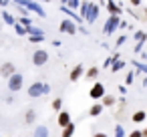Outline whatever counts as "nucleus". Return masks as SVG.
<instances>
[{
    "label": "nucleus",
    "mask_w": 147,
    "mask_h": 137,
    "mask_svg": "<svg viewBox=\"0 0 147 137\" xmlns=\"http://www.w3.org/2000/svg\"><path fill=\"white\" fill-rule=\"evenodd\" d=\"M141 133H143V137H147V129H143V131H141Z\"/></svg>",
    "instance_id": "obj_34"
},
{
    "label": "nucleus",
    "mask_w": 147,
    "mask_h": 137,
    "mask_svg": "<svg viewBox=\"0 0 147 137\" xmlns=\"http://www.w3.org/2000/svg\"><path fill=\"white\" fill-rule=\"evenodd\" d=\"M83 73H85V69H83V65H77L73 71H71V75H69V79L73 81V83H77L81 77H83Z\"/></svg>",
    "instance_id": "obj_10"
},
{
    "label": "nucleus",
    "mask_w": 147,
    "mask_h": 137,
    "mask_svg": "<svg viewBox=\"0 0 147 137\" xmlns=\"http://www.w3.org/2000/svg\"><path fill=\"white\" fill-rule=\"evenodd\" d=\"M97 16H99V6H97V4H93V2H89L87 14H85V20H87V22H95V20H97Z\"/></svg>",
    "instance_id": "obj_6"
},
{
    "label": "nucleus",
    "mask_w": 147,
    "mask_h": 137,
    "mask_svg": "<svg viewBox=\"0 0 147 137\" xmlns=\"http://www.w3.org/2000/svg\"><path fill=\"white\" fill-rule=\"evenodd\" d=\"M61 107H63V99L59 97V99L53 101V109H55V111H61Z\"/></svg>",
    "instance_id": "obj_22"
},
{
    "label": "nucleus",
    "mask_w": 147,
    "mask_h": 137,
    "mask_svg": "<svg viewBox=\"0 0 147 137\" xmlns=\"http://www.w3.org/2000/svg\"><path fill=\"white\" fill-rule=\"evenodd\" d=\"M47 61H49V53L45 49H36L34 55H32V65L34 67H42V65H47Z\"/></svg>",
    "instance_id": "obj_3"
},
{
    "label": "nucleus",
    "mask_w": 147,
    "mask_h": 137,
    "mask_svg": "<svg viewBox=\"0 0 147 137\" xmlns=\"http://www.w3.org/2000/svg\"><path fill=\"white\" fill-rule=\"evenodd\" d=\"M127 137H143V133H141L139 129H133V131H131V133H129Z\"/></svg>",
    "instance_id": "obj_27"
},
{
    "label": "nucleus",
    "mask_w": 147,
    "mask_h": 137,
    "mask_svg": "<svg viewBox=\"0 0 147 137\" xmlns=\"http://www.w3.org/2000/svg\"><path fill=\"white\" fill-rule=\"evenodd\" d=\"M93 137H109V135L103 133V131H97V133H93Z\"/></svg>",
    "instance_id": "obj_29"
},
{
    "label": "nucleus",
    "mask_w": 147,
    "mask_h": 137,
    "mask_svg": "<svg viewBox=\"0 0 147 137\" xmlns=\"http://www.w3.org/2000/svg\"><path fill=\"white\" fill-rule=\"evenodd\" d=\"M69 6H71V8H77V6H79V0H71Z\"/></svg>",
    "instance_id": "obj_30"
},
{
    "label": "nucleus",
    "mask_w": 147,
    "mask_h": 137,
    "mask_svg": "<svg viewBox=\"0 0 147 137\" xmlns=\"http://www.w3.org/2000/svg\"><path fill=\"white\" fill-rule=\"evenodd\" d=\"M87 8H89V2H83L81 4V16L85 18V14H87Z\"/></svg>",
    "instance_id": "obj_25"
},
{
    "label": "nucleus",
    "mask_w": 147,
    "mask_h": 137,
    "mask_svg": "<svg viewBox=\"0 0 147 137\" xmlns=\"http://www.w3.org/2000/svg\"><path fill=\"white\" fill-rule=\"evenodd\" d=\"M45 2H49V0H45Z\"/></svg>",
    "instance_id": "obj_36"
},
{
    "label": "nucleus",
    "mask_w": 147,
    "mask_h": 137,
    "mask_svg": "<svg viewBox=\"0 0 147 137\" xmlns=\"http://www.w3.org/2000/svg\"><path fill=\"white\" fill-rule=\"evenodd\" d=\"M131 119H133V123H143L147 119V111H135Z\"/></svg>",
    "instance_id": "obj_13"
},
{
    "label": "nucleus",
    "mask_w": 147,
    "mask_h": 137,
    "mask_svg": "<svg viewBox=\"0 0 147 137\" xmlns=\"http://www.w3.org/2000/svg\"><path fill=\"white\" fill-rule=\"evenodd\" d=\"M131 6H141V0H129Z\"/></svg>",
    "instance_id": "obj_31"
},
{
    "label": "nucleus",
    "mask_w": 147,
    "mask_h": 137,
    "mask_svg": "<svg viewBox=\"0 0 147 137\" xmlns=\"http://www.w3.org/2000/svg\"><path fill=\"white\" fill-rule=\"evenodd\" d=\"M42 38H45V34H40V36H30V40H32V43H40Z\"/></svg>",
    "instance_id": "obj_28"
},
{
    "label": "nucleus",
    "mask_w": 147,
    "mask_h": 137,
    "mask_svg": "<svg viewBox=\"0 0 147 137\" xmlns=\"http://www.w3.org/2000/svg\"><path fill=\"white\" fill-rule=\"evenodd\" d=\"M34 137H49V129H47L45 125L36 127V129H34Z\"/></svg>",
    "instance_id": "obj_16"
},
{
    "label": "nucleus",
    "mask_w": 147,
    "mask_h": 137,
    "mask_svg": "<svg viewBox=\"0 0 147 137\" xmlns=\"http://www.w3.org/2000/svg\"><path fill=\"white\" fill-rule=\"evenodd\" d=\"M121 24V20H119V16H115V14H111L109 16V20L105 22V26H103V32L105 34H113L115 30H117V26Z\"/></svg>",
    "instance_id": "obj_5"
},
{
    "label": "nucleus",
    "mask_w": 147,
    "mask_h": 137,
    "mask_svg": "<svg viewBox=\"0 0 147 137\" xmlns=\"http://www.w3.org/2000/svg\"><path fill=\"white\" fill-rule=\"evenodd\" d=\"M125 83H127V85H129V83H133V73H129V75H127V81H125Z\"/></svg>",
    "instance_id": "obj_32"
},
{
    "label": "nucleus",
    "mask_w": 147,
    "mask_h": 137,
    "mask_svg": "<svg viewBox=\"0 0 147 137\" xmlns=\"http://www.w3.org/2000/svg\"><path fill=\"white\" fill-rule=\"evenodd\" d=\"M123 67H125V63H123V61H119V59H117V61H115V63H113V67H111V71H113V73H117V71H121V69H123Z\"/></svg>",
    "instance_id": "obj_20"
},
{
    "label": "nucleus",
    "mask_w": 147,
    "mask_h": 137,
    "mask_svg": "<svg viewBox=\"0 0 147 137\" xmlns=\"http://www.w3.org/2000/svg\"><path fill=\"white\" fill-rule=\"evenodd\" d=\"M145 59H147V53H145Z\"/></svg>",
    "instance_id": "obj_35"
},
{
    "label": "nucleus",
    "mask_w": 147,
    "mask_h": 137,
    "mask_svg": "<svg viewBox=\"0 0 147 137\" xmlns=\"http://www.w3.org/2000/svg\"><path fill=\"white\" fill-rule=\"evenodd\" d=\"M59 28H61V32H67V34H75L77 32V24L73 20H63Z\"/></svg>",
    "instance_id": "obj_7"
},
{
    "label": "nucleus",
    "mask_w": 147,
    "mask_h": 137,
    "mask_svg": "<svg viewBox=\"0 0 147 137\" xmlns=\"http://www.w3.org/2000/svg\"><path fill=\"white\" fill-rule=\"evenodd\" d=\"M101 113H103V103H95V105L89 109V115H91V117H99Z\"/></svg>",
    "instance_id": "obj_12"
},
{
    "label": "nucleus",
    "mask_w": 147,
    "mask_h": 137,
    "mask_svg": "<svg viewBox=\"0 0 147 137\" xmlns=\"http://www.w3.org/2000/svg\"><path fill=\"white\" fill-rule=\"evenodd\" d=\"M6 2H8V0H0V6H4Z\"/></svg>",
    "instance_id": "obj_33"
},
{
    "label": "nucleus",
    "mask_w": 147,
    "mask_h": 137,
    "mask_svg": "<svg viewBox=\"0 0 147 137\" xmlns=\"http://www.w3.org/2000/svg\"><path fill=\"white\" fill-rule=\"evenodd\" d=\"M133 65H135V67H137L139 71H143V73H147V65H143V63H137V61H135Z\"/></svg>",
    "instance_id": "obj_26"
},
{
    "label": "nucleus",
    "mask_w": 147,
    "mask_h": 137,
    "mask_svg": "<svg viewBox=\"0 0 147 137\" xmlns=\"http://www.w3.org/2000/svg\"><path fill=\"white\" fill-rule=\"evenodd\" d=\"M57 123H59L61 129H65L69 123H73V121H71V113H69V111H61L59 117H57Z\"/></svg>",
    "instance_id": "obj_8"
},
{
    "label": "nucleus",
    "mask_w": 147,
    "mask_h": 137,
    "mask_svg": "<svg viewBox=\"0 0 147 137\" xmlns=\"http://www.w3.org/2000/svg\"><path fill=\"white\" fill-rule=\"evenodd\" d=\"M26 32H28V28H26V26L16 24V34H20V36H22V34H26Z\"/></svg>",
    "instance_id": "obj_23"
},
{
    "label": "nucleus",
    "mask_w": 147,
    "mask_h": 137,
    "mask_svg": "<svg viewBox=\"0 0 147 137\" xmlns=\"http://www.w3.org/2000/svg\"><path fill=\"white\" fill-rule=\"evenodd\" d=\"M2 16H4V22H6V24H14V22H16V20L12 18V14H8V12H2Z\"/></svg>",
    "instance_id": "obj_21"
},
{
    "label": "nucleus",
    "mask_w": 147,
    "mask_h": 137,
    "mask_svg": "<svg viewBox=\"0 0 147 137\" xmlns=\"http://www.w3.org/2000/svg\"><path fill=\"white\" fill-rule=\"evenodd\" d=\"M14 73H16V69H14V65H12V63H4L2 67H0V75H2L4 79H10Z\"/></svg>",
    "instance_id": "obj_9"
},
{
    "label": "nucleus",
    "mask_w": 147,
    "mask_h": 137,
    "mask_svg": "<svg viewBox=\"0 0 147 137\" xmlns=\"http://www.w3.org/2000/svg\"><path fill=\"white\" fill-rule=\"evenodd\" d=\"M34 119H36V111H34V109H28L26 115H24V121L30 125V123H34Z\"/></svg>",
    "instance_id": "obj_15"
},
{
    "label": "nucleus",
    "mask_w": 147,
    "mask_h": 137,
    "mask_svg": "<svg viewBox=\"0 0 147 137\" xmlns=\"http://www.w3.org/2000/svg\"><path fill=\"white\" fill-rule=\"evenodd\" d=\"M89 97H91L93 101H101V99L105 97V85H103V83H93V87H91V91H89Z\"/></svg>",
    "instance_id": "obj_4"
},
{
    "label": "nucleus",
    "mask_w": 147,
    "mask_h": 137,
    "mask_svg": "<svg viewBox=\"0 0 147 137\" xmlns=\"http://www.w3.org/2000/svg\"><path fill=\"white\" fill-rule=\"evenodd\" d=\"M97 75H99V69H97V67H91V69L85 73V77H87V79H95Z\"/></svg>",
    "instance_id": "obj_19"
},
{
    "label": "nucleus",
    "mask_w": 147,
    "mask_h": 137,
    "mask_svg": "<svg viewBox=\"0 0 147 137\" xmlns=\"http://www.w3.org/2000/svg\"><path fill=\"white\" fill-rule=\"evenodd\" d=\"M101 103H103V107H111V105H115V97H111V95H105V97L101 99Z\"/></svg>",
    "instance_id": "obj_17"
},
{
    "label": "nucleus",
    "mask_w": 147,
    "mask_h": 137,
    "mask_svg": "<svg viewBox=\"0 0 147 137\" xmlns=\"http://www.w3.org/2000/svg\"><path fill=\"white\" fill-rule=\"evenodd\" d=\"M135 40H137V47H135V51L139 53V51H141V45H143V43L147 40V34L139 30V32H135Z\"/></svg>",
    "instance_id": "obj_11"
},
{
    "label": "nucleus",
    "mask_w": 147,
    "mask_h": 137,
    "mask_svg": "<svg viewBox=\"0 0 147 137\" xmlns=\"http://www.w3.org/2000/svg\"><path fill=\"white\" fill-rule=\"evenodd\" d=\"M107 6H109V12H111V14L119 16V12H121V10H119V6H117V4L113 2V0H109V4H107Z\"/></svg>",
    "instance_id": "obj_18"
},
{
    "label": "nucleus",
    "mask_w": 147,
    "mask_h": 137,
    "mask_svg": "<svg viewBox=\"0 0 147 137\" xmlns=\"http://www.w3.org/2000/svg\"><path fill=\"white\" fill-rule=\"evenodd\" d=\"M22 85H24V77H22L20 73H14V75L8 79V89H10L12 93L20 91V89H22Z\"/></svg>",
    "instance_id": "obj_2"
},
{
    "label": "nucleus",
    "mask_w": 147,
    "mask_h": 137,
    "mask_svg": "<svg viewBox=\"0 0 147 137\" xmlns=\"http://www.w3.org/2000/svg\"><path fill=\"white\" fill-rule=\"evenodd\" d=\"M75 129H77V127H75V123H69V125L63 129V133H61V135H63V137H73V135H75Z\"/></svg>",
    "instance_id": "obj_14"
},
{
    "label": "nucleus",
    "mask_w": 147,
    "mask_h": 137,
    "mask_svg": "<svg viewBox=\"0 0 147 137\" xmlns=\"http://www.w3.org/2000/svg\"><path fill=\"white\" fill-rule=\"evenodd\" d=\"M47 93H51V85H47V83H40V81H36V83H32L30 87H28V97H42V95H47Z\"/></svg>",
    "instance_id": "obj_1"
},
{
    "label": "nucleus",
    "mask_w": 147,
    "mask_h": 137,
    "mask_svg": "<svg viewBox=\"0 0 147 137\" xmlns=\"http://www.w3.org/2000/svg\"><path fill=\"white\" fill-rule=\"evenodd\" d=\"M115 137H125V129H123L121 125L115 127Z\"/></svg>",
    "instance_id": "obj_24"
}]
</instances>
